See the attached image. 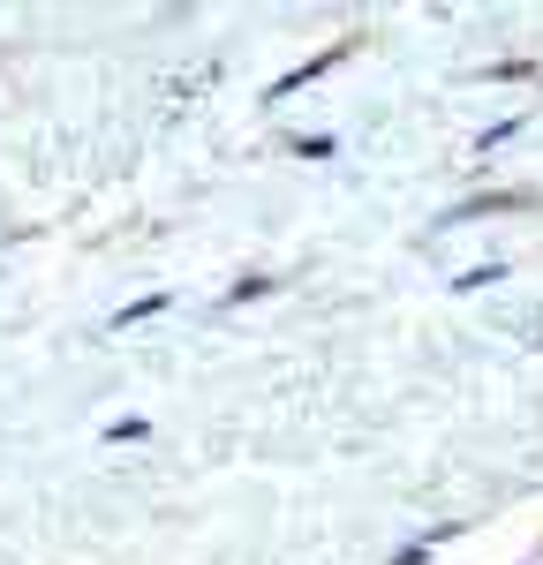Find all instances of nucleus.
I'll return each instance as SVG.
<instances>
[{
	"instance_id": "obj_1",
	"label": "nucleus",
	"mask_w": 543,
	"mask_h": 565,
	"mask_svg": "<svg viewBox=\"0 0 543 565\" xmlns=\"http://www.w3.org/2000/svg\"><path fill=\"white\" fill-rule=\"evenodd\" d=\"M167 309V295H136L129 309H114V332H129V324H143V317H159Z\"/></svg>"
},
{
	"instance_id": "obj_2",
	"label": "nucleus",
	"mask_w": 543,
	"mask_h": 565,
	"mask_svg": "<svg viewBox=\"0 0 543 565\" xmlns=\"http://www.w3.org/2000/svg\"><path fill=\"white\" fill-rule=\"evenodd\" d=\"M491 279H505V264H468V271L453 279V295H476V287H491Z\"/></svg>"
},
{
	"instance_id": "obj_4",
	"label": "nucleus",
	"mask_w": 543,
	"mask_h": 565,
	"mask_svg": "<svg viewBox=\"0 0 543 565\" xmlns=\"http://www.w3.org/2000/svg\"><path fill=\"white\" fill-rule=\"evenodd\" d=\"M332 151H340L332 136H295V159H332Z\"/></svg>"
},
{
	"instance_id": "obj_3",
	"label": "nucleus",
	"mask_w": 543,
	"mask_h": 565,
	"mask_svg": "<svg viewBox=\"0 0 543 565\" xmlns=\"http://www.w3.org/2000/svg\"><path fill=\"white\" fill-rule=\"evenodd\" d=\"M151 437V423L143 415H121V423H106V445H143Z\"/></svg>"
}]
</instances>
